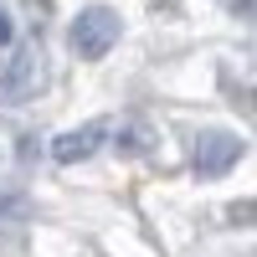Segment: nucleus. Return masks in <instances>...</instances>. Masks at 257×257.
Instances as JSON below:
<instances>
[{
    "instance_id": "f257e3e1",
    "label": "nucleus",
    "mask_w": 257,
    "mask_h": 257,
    "mask_svg": "<svg viewBox=\"0 0 257 257\" xmlns=\"http://www.w3.org/2000/svg\"><path fill=\"white\" fill-rule=\"evenodd\" d=\"M123 36V16L113 6H82L67 26V47L82 57V62H103Z\"/></svg>"
},
{
    "instance_id": "f03ea898",
    "label": "nucleus",
    "mask_w": 257,
    "mask_h": 257,
    "mask_svg": "<svg viewBox=\"0 0 257 257\" xmlns=\"http://www.w3.org/2000/svg\"><path fill=\"white\" fill-rule=\"evenodd\" d=\"M41 88H47V62H41L36 41H26L0 72V103H31Z\"/></svg>"
},
{
    "instance_id": "7ed1b4c3",
    "label": "nucleus",
    "mask_w": 257,
    "mask_h": 257,
    "mask_svg": "<svg viewBox=\"0 0 257 257\" xmlns=\"http://www.w3.org/2000/svg\"><path fill=\"white\" fill-rule=\"evenodd\" d=\"M247 155V144L242 134H231V128H206V134L196 139V175L201 180H221L226 170H237V160Z\"/></svg>"
},
{
    "instance_id": "20e7f679",
    "label": "nucleus",
    "mask_w": 257,
    "mask_h": 257,
    "mask_svg": "<svg viewBox=\"0 0 257 257\" xmlns=\"http://www.w3.org/2000/svg\"><path fill=\"white\" fill-rule=\"evenodd\" d=\"M103 144H108V118H88V123H77V128L52 139V160L57 165H82V160H93Z\"/></svg>"
},
{
    "instance_id": "39448f33",
    "label": "nucleus",
    "mask_w": 257,
    "mask_h": 257,
    "mask_svg": "<svg viewBox=\"0 0 257 257\" xmlns=\"http://www.w3.org/2000/svg\"><path fill=\"white\" fill-rule=\"evenodd\" d=\"M221 216H226V226H257V201H231Z\"/></svg>"
},
{
    "instance_id": "423d86ee",
    "label": "nucleus",
    "mask_w": 257,
    "mask_h": 257,
    "mask_svg": "<svg viewBox=\"0 0 257 257\" xmlns=\"http://www.w3.org/2000/svg\"><path fill=\"white\" fill-rule=\"evenodd\" d=\"M139 149H149V128H128V134H123V155H139Z\"/></svg>"
},
{
    "instance_id": "0eeeda50",
    "label": "nucleus",
    "mask_w": 257,
    "mask_h": 257,
    "mask_svg": "<svg viewBox=\"0 0 257 257\" xmlns=\"http://www.w3.org/2000/svg\"><path fill=\"white\" fill-rule=\"evenodd\" d=\"M0 47H11V16H6V6H0Z\"/></svg>"
},
{
    "instance_id": "6e6552de",
    "label": "nucleus",
    "mask_w": 257,
    "mask_h": 257,
    "mask_svg": "<svg viewBox=\"0 0 257 257\" xmlns=\"http://www.w3.org/2000/svg\"><path fill=\"white\" fill-rule=\"evenodd\" d=\"M6 206H11V190H0V211H6Z\"/></svg>"
}]
</instances>
